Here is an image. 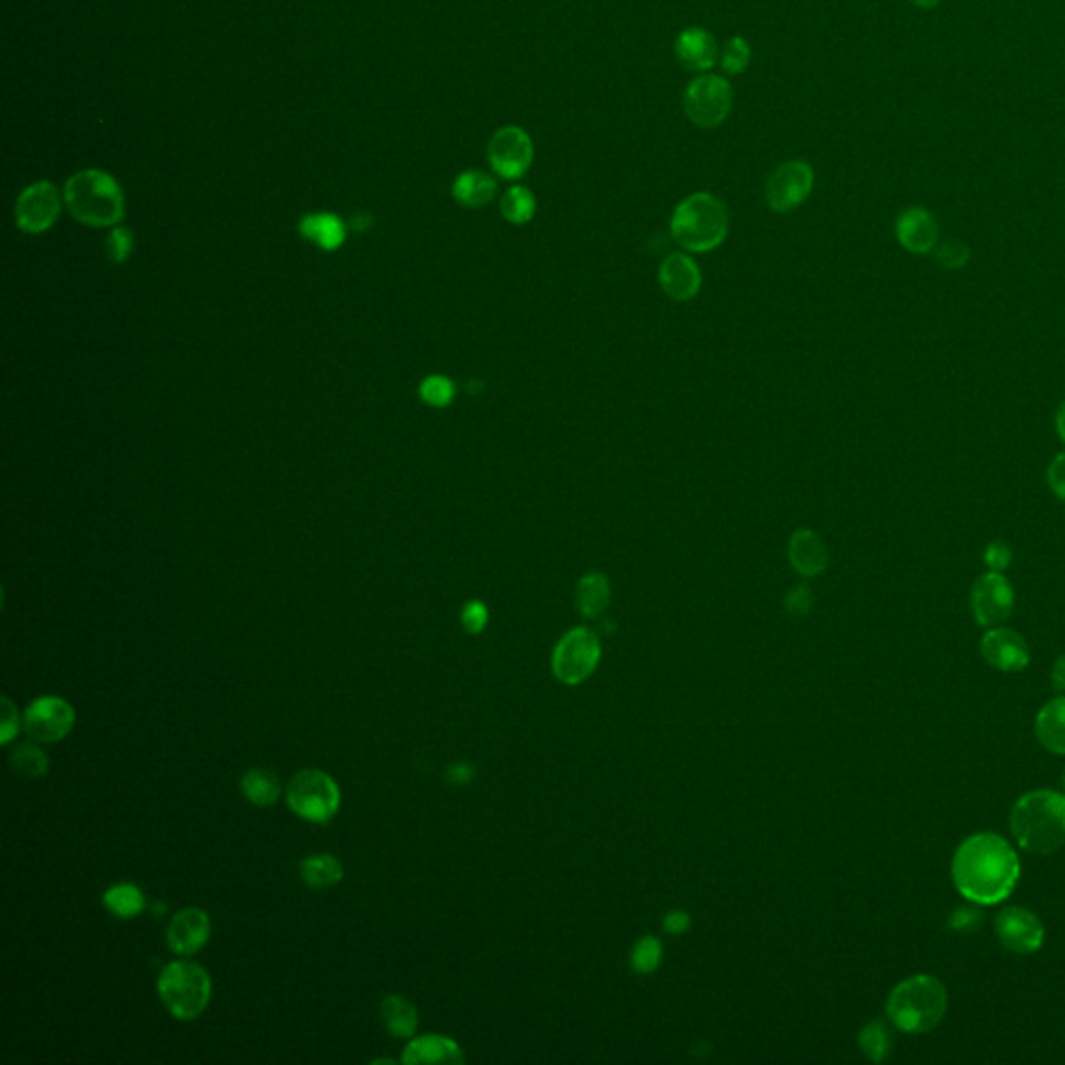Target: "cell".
Here are the masks:
<instances>
[{
    "mask_svg": "<svg viewBox=\"0 0 1065 1065\" xmlns=\"http://www.w3.org/2000/svg\"><path fill=\"white\" fill-rule=\"evenodd\" d=\"M210 939V918L205 909L187 907L173 916L167 929V943L178 955H194L201 952Z\"/></svg>",
    "mask_w": 1065,
    "mask_h": 1065,
    "instance_id": "18",
    "label": "cell"
},
{
    "mask_svg": "<svg viewBox=\"0 0 1065 1065\" xmlns=\"http://www.w3.org/2000/svg\"><path fill=\"white\" fill-rule=\"evenodd\" d=\"M1016 849L995 833H976L961 840L952 861L955 888L975 906H997L1020 881Z\"/></svg>",
    "mask_w": 1065,
    "mask_h": 1065,
    "instance_id": "1",
    "label": "cell"
},
{
    "mask_svg": "<svg viewBox=\"0 0 1065 1065\" xmlns=\"http://www.w3.org/2000/svg\"><path fill=\"white\" fill-rule=\"evenodd\" d=\"M982 560L989 570L1005 572L1007 568L1014 565V547L1003 540H993V542L984 545Z\"/></svg>",
    "mask_w": 1065,
    "mask_h": 1065,
    "instance_id": "39",
    "label": "cell"
},
{
    "mask_svg": "<svg viewBox=\"0 0 1065 1065\" xmlns=\"http://www.w3.org/2000/svg\"><path fill=\"white\" fill-rule=\"evenodd\" d=\"M63 201L71 217L88 227L121 226L125 217V196L111 173L84 169L69 178Z\"/></svg>",
    "mask_w": 1065,
    "mask_h": 1065,
    "instance_id": "4",
    "label": "cell"
},
{
    "mask_svg": "<svg viewBox=\"0 0 1065 1065\" xmlns=\"http://www.w3.org/2000/svg\"><path fill=\"white\" fill-rule=\"evenodd\" d=\"M159 997L178 1020H196L205 1014L213 984L205 968L194 961H173L159 976Z\"/></svg>",
    "mask_w": 1065,
    "mask_h": 1065,
    "instance_id": "6",
    "label": "cell"
},
{
    "mask_svg": "<svg viewBox=\"0 0 1065 1065\" xmlns=\"http://www.w3.org/2000/svg\"><path fill=\"white\" fill-rule=\"evenodd\" d=\"M860 1046L863 1055L870 1062H874V1064L886 1062L891 1051H893V1037H891L888 1026L883 1020L866 1024L860 1032Z\"/></svg>",
    "mask_w": 1065,
    "mask_h": 1065,
    "instance_id": "32",
    "label": "cell"
},
{
    "mask_svg": "<svg viewBox=\"0 0 1065 1065\" xmlns=\"http://www.w3.org/2000/svg\"><path fill=\"white\" fill-rule=\"evenodd\" d=\"M242 791L246 795L250 803H254L258 808H267L279 799L281 783L271 771L252 769L242 778Z\"/></svg>",
    "mask_w": 1065,
    "mask_h": 1065,
    "instance_id": "31",
    "label": "cell"
},
{
    "mask_svg": "<svg viewBox=\"0 0 1065 1065\" xmlns=\"http://www.w3.org/2000/svg\"><path fill=\"white\" fill-rule=\"evenodd\" d=\"M602 657L600 639L585 627L572 629L562 637L552 656V670L565 685H581L590 679Z\"/></svg>",
    "mask_w": 1065,
    "mask_h": 1065,
    "instance_id": "8",
    "label": "cell"
},
{
    "mask_svg": "<svg viewBox=\"0 0 1065 1065\" xmlns=\"http://www.w3.org/2000/svg\"><path fill=\"white\" fill-rule=\"evenodd\" d=\"M982 922V913L976 907H957L949 918V927L957 932H975Z\"/></svg>",
    "mask_w": 1065,
    "mask_h": 1065,
    "instance_id": "43",
    "label": "cell"
},
{
    "mask_svg": "<svg viewBox=\"0 0 1065 1065\" xmlns=\"http://www.w3.org/2000/svg\"><path fill=\"white\" fill-rule=\"evenodd\" d=\"M73 725H75L73 705L57 695H45L34 700L23 714L25 733L38 743H57L65 739Z\"/></svg>",
    "mask_w": 1065,
    "mask_h": 1065,
    "instance_id": "13",
    "label": "cell"
},
{
    "mask_svg": "<svg viewBox=\"0 0 1065 1065\" xmlns=\"http://www.w3.org/2000/svg\"><path fill=\"white\" fill-rule=\"evenodd\" d=\"M682 107L695 125L705 130L718 128L733 109V88L725 77L703 73L689 82L682 96Z\"/></svg>",
    "mask_w": 1065,
    "mask_h": 1065,
    "instance_id": "9",
    "label": "cell"
},
{
    "mask_svg": "<svg viewBox=\"0 0 1065 1065\" xmlns=\"http://www.w3.org/2000/svg\"><path fill=\"white\" fill-rule=\"evenodd\" d=\"M1051 682L1057 691H1065V654L1055 659L1053 670H1051Z\"/></svg>",
    "mask_w": 1065,
    "mask_h": 1065,
    "instance_id": "47",
    "label": "cell"
},
{
    "mask_svg": "<svg viewBox=\"0 0 1065 1065\" xmlns=\"http://www.w3.org/2000/svg\"><path fill=\"white\" fill-rule=\"evenodd\" d=\"M610 604V581L602 572H588L577 585V606L583 616L597 618Z\"/></svg>",
    "mask_w": 1065,
    "mask_h": 1065,
    "instance_id": "26",
    "label": "cell"
},
{
    "mask_svg": "<svg viewBox=\"0 0 1065 1065\" xmlns=\"http://www.w3.org/2000/svg\"><path fill=\"white\" fill-rule=\"evenodd\" d=\"M980 654L1001 673H1021L1030 664L1026 639L1005 627H993L980 639Z\"/></svg>",
    "mask_w": 1065,
    "mask_h": 1065,
    "instance_id": "16",
    "label": "cell"
},
{
    "mask_svg": "<svg viewBox=\"0 0 1065 1065\" xmlns=\"http://www.w3.org/2000/svg\"><path fill=\"white\" fill-rule=\"evenodd\" d=\"M662 961V945L659 941L654 939V936H645L641 939L633 949V955H631V964H633V970L639 972V975H650L654 972L657 966Z\"/></svg>",
    "mask_w": 1065,
    "mask_h": 1065,
    "instance_id": "36",
    "label": "cell"
},
{
    "mask_svg": "<svg viewBox=\"0 0 1065 1065\" xmlns=\"http://www.w3.org/2000/svg\"><path fill=\"white\" fill-rule=\"evenodd\" d=\"M1034 733L1046 751L1065 755V698L1044 703L1037 714Z\"/></svg>",
    "mask_w": 1065,
    "mask_h": 1065,
    "instance_id": "25",
    "label": "cell"
},
{
    "mask_svg": "<svg viewBox=\"0 0 1065 1065\" xmlns=\"http://www.w3.org/2000/svg\"><path fill=\"white\" fill-rule=\"evenodd\" d=\"M286 801L295 816L325 824L340 810V787L327 772H298L286 789Z\"/></svg>",
    "mask_w": 1065,
    "mask_h": 1065,
    "instance_id": "7",
    "label": "cell"
},
{
    "mask_svg": "<svg viewBox=\"0 0 1065 1065\" xmlns=\"http://www.w3.org/2000/svg\"><path fill=\"white\" fill-rule=\"evenodd\" d=\"M421 400L431 409H446L450 407L456 398V386L452 379L444 375H429L421 382L419 386Z\"/></svg>",
    "mask_w": 1065,
    "mask_h": 1065,
    "instance_id": "34",
    "label": "cell"
},
{
    "mask_svg": "<svg viewBox=\"0 0 1065 1065\" xmlns=\"http://www.w3.org/2000/svg\"><path fill=\"white\" fill-rule=\"evenodd\" d=\"M1046 483L1051 492L1065 504V452H1060L1046 469Z\"/></svg>",
    "mask_w": 1065,
    "mask_h": 1065,
    "instance_id": "44",
    "label": "cell"
},
{
    "mask_svg": "<svg viewBox=\"0 0 1065 1065\" xmlns=\"http://www.w3.org/2000/svg\"><path fill=\"white\" fill-rule=\"evenodd\" d=\"M909 2H911L913 7H918V9H932V7H936L941 0H909Z\"/></svg>",
    "mask_w": 1065,
    "mask_h": 1065,
    "instance_id": "49",
    "label": "cell"
},
{
    "mask_svg": "<svg viewBox=\"0 0 1065 1065\" xmlns=\"http://www.w3.org/2000/svg\"><path fill=\"white\" fill-rule=\"evenodd\" d=\"M949 1009L945 984L930 975L909 976L886 999V1016L906 1034H927L934 1030Z\"/></svg>",
    "mask_w": 1065,
    "mask_h": 1065,
    "instance_id": "3",
    "label": "cell"
},
{
    "mask_svg": "<svg viewBox=\"0 0 1065 1065\" xmlns=\"http://www.w3.org/2000/svg\"><path fill=\"white\" fill-rule=\"evenodd\" d=\"M670 233L675 242L689 252L702 254L718 249L728 233L725 203L710 192L687 196L673 213Z\"/></svg>",
    "mask_w": 1065,
    "mask_h": 1065,
    "instance_id": "5",
    "label": "cell"
},
{
    "mask_svg": "<svg viewBox=\"0 0 1065 1065\" xmlns=\"http://www.w3.org/2000/svg\"><path fill=\"white\" fill-rule=\"evenodd\" d=\"M749 59H751V48L748 40L741 36H733L723 48L721 65L725 69L726 75H739L748 69Z\"/></svg>",
    "mask_w": 1065,
    "mask_h": 1065,
    "instance_id": "35",
    "label": "cell"
},
{
    "mask_svg": "<svg viewBox=\"0 0 1065 1065\" xmlns=\"http://www.w3.org/2000/svg\"><path fill=\"white\" fill-rule=\"evenodd\" d=\"M63 198L50 182L29 183L15 205V223L23 233L40 235L55 226L61 217Z\"/></svg>",
    "mask_w": 1065,
    "mask_h": 1065,
    "instance_id": "12",
    "label": "cell"
},
{
    "mask_svg": "<svg viewBox=\"0 0 1065 1065\" xmlns=\"http://www.w3.org/2000/svg\"><path fill=\"white\" fill-rule=\"evenodd\" d=\"M664 929L668 930L670 934H682L685 930L689 929V916L685 911H670L664 920Z\"/></svg>",
    "mask_w": 1065,
    "mask_h": 1065,
    "instance_id": "45",
    "label": "cell"
},
{
    "mask_svg": "<svg viewBox=\"0 0 1065 1065\" xmlns=\"http://www.w3.org/2000/svg\"><path fill=\"white\" fill-rule=\"evenodd\" d=\"M1009 828L1024 851L1055 854L1065 843V795L1051 789L1021 795L1012 808Z\"/></svg>",
    "mask_w": 1065,
    "mask_h": 1065,
    "instance_id": "2",
    "label": "cell"
},
{
    "mask_svg": "<svg viewBox=\"0 0 1065 1065\" xmlns=\"http://www.w3.org/2000/svg\"><path fill=\"white\" fill-rule=\"evenodd\" d=\"M675 52L682 68L698 73L710 71L718 61V45L703 27L682 29L675 40Z\"/></svg>",
    "mask_w": 1065,
    "mask_h": 1065,
    "instance_id": "20",
    "label": "cell"
},
{
    "mask_svg": "<svg viewBox=\"0 0 1065 1065\" xmlns=\"http://www.w3.org/2000/svg\"><path fill=\"white\" fill-rule=\"evenodd\" d=\"M1055 431H1057L1060 439L1065 444V400L1060 404L1057 414H1055Z\"/></svg>",
    "mask_w": 1065,
    "mask_h": 1065,
    "instance_id": "48",
    "label": "cell"
},
{
    "mask_svg": "<svg viewBox=\"0 0 1065 1065\" xmlns=\"http://www.w3.org/2000/svg\"><path fill=\"white\" fill-rule=\"evenodd\" d=\"M298 231L304 240H308L323 252L340 250L348 235V227L334 213H311L302 217Z\"/></svg>",
    "mask_w": 1065,
    "mask_h": 1065,
    "instance_id": "23",
    "label": "cell"
},
{
    "mask_svg": "<svg viewBox=\"0 0 1065 1065\" xmlns=\"http://www.w3.org/2000/svg\"><path fill=\"white\" fill-rule=\"evenodd\" d=\"M535 157L533 140L519 125H504L489 140L487 160L501 180H521Z\"/></svg>",
    "mask_w": 1065,
    "mask_h": 1065,
    "instance_id": "11",
    "label": "cell"
},
{
    "mask_svg": "<svg viewBox=\"0 0 1065 1065\" xmlns=\"http://www.w3.org/2000/svg\"><path fill=\"white\" fill-rule=\"evenodd\" d=\"M464 1055L452 1039L441 1034H427L412 1039L404 1049L402 1064H462Z\"/></svg>",
    "mask_w": 1065,
    "mask_h": 1065,
    "instance_id": "22",
    "label": "cell"
},
{
    "mask_svg": "<svg viewBox=\"0 0 1065 1065\" xmlns=\"http://www.w3.org/2000/svg\"><path fill=\"white\" fill-rule=\"evenodd\" d=\"M814 187V169L806 160L783 162L766 183V203L776 213H789L801 205Z\"/></svg>",
    "mask_w": 1065,
    "mask_h": 1065,
    "instance_id": "15",
    "label": "cell"
},
{
    "mask_svg": "<svg viewBox=\"0 0 1065 1065\" xmlns=\"http://www.w3.org/2000/svg\"><path fill=\"white\" fill-rule=\"evenodd\" d=\"M789 562L803 577H818L828 565V552L822 537L810 531L799 529L789 540Z\"/></svg>",
    "mask_w": 1065,
    "mask_h": 1065,
    "instance_id": "21",
    "label": "cell"
},
{
    "mask_svg": "<svg viewBox=\"0 0 1065 1065\" xmlns=\"http://www.w3.org/2000/svg\"><path fill=\"white\" fill-rule=\"evenodd\" d=\"M300 876L311 888H331L341 883L343 866L329 854H317L300 863Z\"/></svg>",
    "mask_w": 1065,
    "mask_h": 1065,
    "instance_id": "28",
    "label": "cell"
},
{
    "mask_svg": "<svg viewBox=\"0 0 1065 1065\" xmlns=\"http://www.w3.org/2000/svg\"><path fill=\"white\" fill-rule=\"evenodd\" d=\"M1014 606L1016 591L1003 572L989 570L976 579L970 591V608L980 627H1001L1014 613Z\"/></svg>",
    "mask_w": 1065,
    "mask_h": 1065,
    "instance_id": "10",
    "label": "cell"
},
{
    "mask_svg": "<svg viewBox=\"0 0 1065 1065\" xmlns=\"http://www.w3.org/2000/svg\"><path fill=\"white\" fill-rule=\"evenodd\" d=\"M657 281L668 298L677 302H687L700 292L702 271L691 256L675 252L662 261L657 269Z\"/></svg>",
    "mask_w": 1065,
    "mask_h": 1065,
    "instance_id": "19",
    "label": "cell"
},
{
    "mask_svg": "<svg viewBox=\"0 0 1065 1065\" xmlns=\"http://www.w3.org/2000/svg\"><path fill=\"white\" fill-rule=\"evenodd\" d=\"M382 1020L386 1024L387 1030L396 1039H412L419 1028V1014L416 1007L410 1003L409 999L400 995H389L382 1003Z\"/></svg>",
    "mask_w": 1065,
    "mask_h": 1065,
    "instance_id": "27",
    "label": "cell"
},
{
    "mask_svg": "<svg viewBox=\"0 0 1065 1065\" xmlns=\"http://www.w3.org/2000/svg\"><path fill=\"white\" fill-rule=\"evenodd\" d=\"M460 620H462V627L471 633V636H479L485 627H487V620H489V610L483 602L479 600H471L464 604L462 608V614H460Z\"/></svg>",
    "mask_w": 1065,
    "mask_h": 1065,
    "instance_id": "40",
    "label": "cell"
},
{
    "mask_svg": "<svg viewBox=\"0 0 1065 1065\" xmlns=\"http://www.w3.org/2000/svg\"><path fill=\"white\" fill-rule=\"evenodd\" d=\"M9 766L23 778H40L48 772V755L40 748L32 743H23L13 749L9 755Z\"/></svg>",
    "mask_w": 1065,
    "mask_h": 1065,
    "instance_id": "33",
    "label": "cell"
},
{
    "mask_svg": "<svg viewBox=\"0 0 1065 1065\" xmlns=\"http://www.w3.org/2000/svg\"><path fill=\"white\" fill-rule=\"evenodd\" d=\"M934 256H936L939 265H943L945 269L957 271V269L968 265L970 249L961 240H945V242L936 244Z\"/></svg>",
    "mask_w": 1065,
    "mask_h": 1065,
    "instance_id": "38",
    "label": "cell"
},
{
    "mask_svg": "<svg viewBox=\"0 0 1065 1065\" xmlns=\"http://www.w3.org/2000/svg\"><path fill=\"white\" fill-rule=\"evenodd\" d=\"M496 180L479 169L462 171L452 183L453 201L464 208H483L489 205L496 196Z\"/></svg>",
    "mask_w": 1065,
    "mask_h": 1065,
    "instance_id": "24",
    "label": "cell"
},
{
    "mask_svg": "<svg viewBox=\"0 0 1065 1065\" xmlns=\"http://www.w3.org/2000/svg\"><path fill=\"white\" fill-rule=\"evenodd\" d=\"M812 604H814L812 591L806 585H797L785 597V608H787V613L794 614V616H806L812 610Z\"/></svg>",
    "mask_w": 1065,
    "mask_h": 1065,
    "instance_id": "42",
    "label": "cell"
},
{
    "mask_svg": "<svg viewBox=\"0 0 1065 1065\" xmlns=\"http://www.w3.org/2000/svg\"><path fill=\"white\" fill-rule=\"evenodd\" d=\"M134 252V233L130 227H111L107 238V256L113 265H123Z\"/></svg>",
    "mask_w": 1065,
    "mask_h": 1065,
    "instance_id": "37",
    "label": "cell"
},
{
    "mask_svg": "<svg viewBox=\"0 0 1065 1065\" xmlns=\"http://www.w3.org/2000/svg\"><path fill=\"white\" fill-rule=\"evenodd\" d=\"M995 934L1003 949L1016 955L1037 953L1044 943V927L1041 918L1026 909L1012 906L1001 909L995 916Z\"/></svg>",
    "mask_w": 1065,
    "mask_h": 1065,
    "instance_id": "14",
    "label": "cell"
},
{
    "mask_svg": "<svg viewBox=\"0 0 1065 1065\" xmlns=\"http://www.w3.org/2000/svg\"><path fill=\"white\" fill-rule=\"evenodd\" d=\"M102 904L117 918L130 920L146 909V897L136 884H114L102 895Z\"/></svg>",
    "mask_w": 1065,
    "mask_h": 1065,
    "instance_id": "29",
    "label": "cell"
},
{
    "mask_svg": "<svg viewBox=\"0 0 1065 1065\" xmlns=\"http://www.w3.org/2000/svg\"><path fill=\"white\" fill-rule=\"evenodd\" d=\"M473 774H475V771L471 769V764H453V766L448 769L446 776H448V780L452 785H467V783H471Z\"/></svg>",
    "mask_w": 1065,
    "mask_h": 1065,
    "instance_id": "46",
    "label": "cell"
},
{
    "mask_svg": "<svg viewBox=\"0 0 1065 1065\" xmlns=\"http://www.w3.org/2000/svg\"><path fill=\"white\" fill-rule=\"evenodd\" d=\"M895 235L899 244L911 254H929L941 242V229L934 215L924 206H909L895 223Z\"/></svg>",
    "mask_w": 1065,
    "mask_h": 1065,
    "instance_id": "17",
    "label": "cell"
},
{
    "mask_svg": "<svg viewBox=\"0 0 1065 1065\" xmlns=\"http://www.w3.org/2000/svg\"><path fill=\"white\" fill-rule=\"evenodd\" d=\"M1062 780H1064V791H1065V771H1064V778H1062Z\"/></svg>",
    "mask_w": 1065,
    "mask_h": 1065,
    "instance_id": "50",
    "label": "cell"
},
{
    "mask_svg": "<svg viewBox=\"0 0 1065 1065\" xmlns=\"http://www.w3.org/2000/svg\"><path fill=\"white\" fill-rule=\"evenodd\" d=\"M20 733V712L17 705L7 695L2 698V725H0V743L9 746Z\"/></svg>",
    "mask_w": 1065,
    "mask_h": 1065,
    "instance_id": "41",
    "label": "cell"
},
{
    "mask_svg": "<svg viewBox=\"0 0 1065 1065\" xmlns=\"http://www.w3.org/2000/svg\"><path fill=\"white\" fill-rule=\"evenodd\" d=\"M537 201L535 194L524 185H512L499 201L501 217L512 226H524L535 217Z\"/></svg>",
    "mask_w": 1065,
    "mask_h": 1065,
    "instance_id": "30",
    "label": "cell"
}]
</instances>
